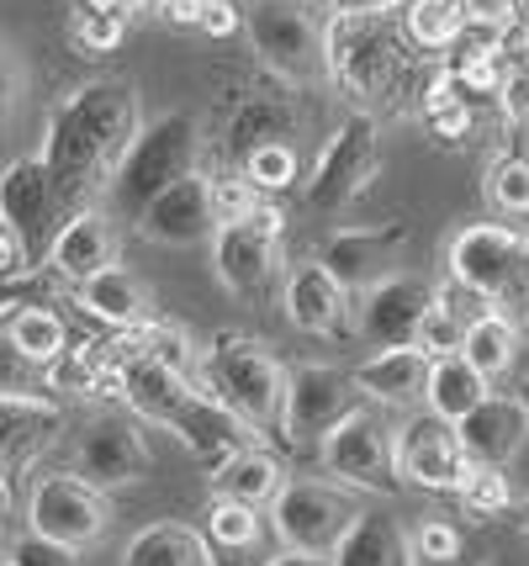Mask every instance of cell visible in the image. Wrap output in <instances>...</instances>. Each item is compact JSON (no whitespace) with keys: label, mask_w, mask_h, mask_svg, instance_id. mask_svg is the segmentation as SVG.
<instances>
[{"label":"cell","mask_w":529,"mask_h":566,"mask_svg":"<svg viewBox=\"0 0 529 566\" xmlns=\"http://www.w3.org/2000/svg\"><path fill=\"white\" fill-rule=\"evenodd\" d=\"M138 91L127 80H91L53 106L43 165L53 180L59 218L80 212L123 165L127 144L138 138Z\"/></svg>","instance_id":"cell-1"},{"label":"cell","mask_w":529,"mask_h":566,"mask_svg":"<svg viewBox=\"0 0 529 566\" xmlns=\"http://www.w3.org/2000/svg\"><path fill=\"white\" fill-rule=\"evenodd\" d=\"M197 154H202V127L191 112H165L159 123L138 127V138L127 144L123 165L106 180V197L112 212L123 222H138L165 186H176L180 175L197 170Z\"/></svg>","instance_id":"cell-2"},{"label":"cell","mask_w":529,"mask_h":566,"mask_svg":"<svg viewBox=\"0 0 529 566\" xmlns=\"http://www.w3.org/2000/svg\"><path fill=\"white\" fill-rule=\"evenodd\" d=\"M408 64V32L381 17H334L328 22V80H339L360 106H387L398 101Z\"/></svg>","instance_id":"cell-3"},{"label":"cell","mask_w":529,"mask_h":566,"mask_svg":"<svg viewBox=\"0 0 529 566\" xmlns=\"http://www.w3.org/2000/svg\"><path fill=\"white\" fill-rule=\"evenodd\" d=\"M250 49L286 85H324L328 80V27L307 11V0H254L244 11Z\"/></svg>","instance_id":"cell-4"},{"label":"cell","mask_w":529,"mask_h":566,"mask_svg":"<svg viewBox=\"0 0 529 566\" xmlns=\"http://www.w3.org/2000/svg\"><path fill=\"white\" fill-rule=\"evenodd\" d=\"M286 376L292 370L281 366L260 339L218 334L207 345V381H212V392L223 397L233 413H244L254 429H281L286 423Z\"/></svg>","instance_id":"cell-5"},{"label":"cell","mask_w":529,"mask_h":566,"mask_svg":"<svg viewBox=\"0 0 529 566\" xmlns=\"http://www.w3.org/2000/svg\"><path fill=\"white\" fill-rule=\"evenodd\" d=\"M381 170V138L377 123L366 112H355L339 123V133L324 144L318 165H313V180H307V207L324 212V218H339L350 212L355 201L366 197V186L377 180Z\"/></svg>","instance_id":"cell-6"},{"label":"cell","mask_w":529,"mask_h":566,"mask_svg":"<svg viewBox=\"0 0 529 566\" xmlns=\"http://www.w3.org/2000/svg\"><path fill=\"white\" fill-rule=\"evenodd\" d=\"M281 233H286V218L276 207H254L250 218L218 222L212 265H218V281L228 292L250 296V302L271 292V281L281 275Z\"/></svg>","instance_id":"cell-7"},{"label":"cell","mask_w":529,"mask_h":566,"mask_svg":"<svg viewBox=\"0 0 529 566\" xmlns=\"http://www.w3.org/2000/svg\"><path fill=\"white\" fill-rule=\"evenodd\" d=\"M355 497L334 482H286L271 503V530L286 551H313V556H328L339 535L355 524Z\"/></svg>","instance_id":"cell-8"},{"label":"cell","mask_w":529,"mask_h":566,"mask_svg":"<svg viewBox=\"0 0 529 566\" xmlns=\"http://www.w3.org/2000/svg\"><path fill=\"white\" fill-rule=\"evenodd\" d=\"M392 467L403 482L424 493H455L461 476L472 471V455L461 444V429L440 413H408L392 429Z\"/></svg>","instance_id":"cell-9"},{"label":"cell","mask_w":529,"mask_h":566,"mask_svg":"<svg viewBox=\"0 0 529 566\" xmlns=\"http://www.w3.org/2000/svg\"><path fill=\"white\" fill-rule=\"evenodd\" d=\"M27 524H32V535H43V541H59L70 545V551H85V545H96L106 535V524H112V509H106V493L102 488H91L85 476H43L32 497H27Z\"/></svg>","instance_id":"cell-10"},{"label":"cell","mask_w":529,"mask_h":566,"mask_svg":"<svg viewBox=\"0 0 529 566\" xmlns=\"http://www.w3.org/2000/svg\"><path fill=\"white\" fill-rule=\"evenodd\" d=\"M350 413H360L355 376L334 366H297L286 376V423H281V434L292 444H324Z\"/></svg>","instance_id":"cell-11"},{"label":"cell","mask_w":529,"mask_h":566,"mask_svg":"<svg viewBox=\"0 0 529 566\" xmlns=\"http://www.w3.org/2000/svg\"><path fill=\"white\" fill-rule=\"evenodd\" d=\"M0 218L6 228L22 239L27 260L43 265L53 249V233H59V201H53V180H49V165L43 154H27L17 165L0 170Z\"/></svg>","instance_id":"cell-12"},{"label":"cell","mask_w":529,"mask_h":566,"mask_svg":"<svg viewBox=\"0 0 529 566\" xmlns=\"http://www.w3.org/2000/svg\"><path fill=\"white\" fill-rule=\"evenodd\" d=\"M324 467L339 488H360V493H392L398 467H392V429L381 419H371L366 408L350 413L324 444Z\"/></svg>","instance_id":"cell-13"},{"label":"cell","mask_w":529,"mask_h":566,"mask_svg":"<svg viewBox=\"0 0 529 566\" xmlns=\"http://www.w3.org/2000/svg\"><path fill=\"white\" fill-rule=\"evenodd\" d=\"M170 434H180V444L197 455V467L212 476L218 467H228L239 450H250L260 444V429H254L244 413H233L218 392H191L180 402L176 423H170Z\"/></svg>","instance_id":"cell-14"},{"label":"cell","mask_w":529,"mask_h":566,"mask_svg":"<svg viewBox=\"0 0 529 566\" xmlns=\"http://www.w3.org/2000/svg\"><path fill=\"white\" fill-rule=\"evenodd\" d=\"M149 440L144 429L127 419H96L75 444V476H85L91 488L102 493H117V488H133L149 476Z\"/></svg>","instance_id":"cell-15"},{"label":"cell","mask_w":529,"mask_h":566,"mask_svg":"<svg viewBox=\"0 0 529 566\" xmlns=\"http://www.w3.org/2000/svg\"><path fill=\"white\" fill-rule=\"evenodd\" d=\"M429 307H434V292H429V281L419 275H381L371 281L366 292H360V307H355V328H360V339L377 349H392V345H413V334H419V318H424Z\"/></svg>","instance_id":"cell-16"},{"label":"cell","mask_w":529,"mask_h":566,"mask_svg":"<svg viewBox=\"0 0 529 566\" xmlns=\"http://www.w3.org/2000/svg\"><path fill=\"white\" fill-rule=\"evenodd\" d=\"M138 233H144V239H154V244H170V249L207 244V239L218 233V212H212V180L191 170V175H180L176 186H165V191L144 207Z\"/></svg>","instance_id":"cell-17"},{"label":"cell","mask_w":529,"mask_h":566,"mask_svg":"<svg viewBox=\"0 0 529 566\" xmlns=\"http://www.w3.org/2000/svg\"><path fill=\"white\" fill-rule=\"evenodd\" d=\"M519 249H525V233H514L504 222H472L461 228L451 244V275L477 296H493L508 286V275L519 265Z\"/></svg>","instance_id":"cell-18"},{"label":"cell","mask_w":529,"mask_h":566,"mask_svg":"<svg viewBox=\"0 0 529 566\" xmlns=\"http://www.w3.org/2000/svg\"><path fill=\"white\" fill-rule=\"evenodd\" d=\"M408 244V228H339L324 244L318 265H324L345 292H366L371 281L398 271V254Z\"/></svg>","instance_id":"cell-19"},{"label":"cell","mask_w":529,"mask_h":566,"mask_svg":"<svg viewBox=\"0 0 529 566\" xmlns=\"http://www.w3.org/2000/svg\"><path fill=\"white\" fill-rule=\"evenodd\" d=\"M455 429H461V444H466L472 467L504 471L508 461L525 455V444H529V413H525V402H519V392H487Z\"/></svg>","instance_id":"cell-20"},{"label":"cell","mask_w":529,"mask_h":566,"mask_svg":"<svg viewBox=\"0 0 529 566\" xmlns=\"http://www.w3.org/2000/svg\"><path fill=\"white\" fill-rule=\"evenodd\" d=\"M123 260V239H117V228L106 212H70V218L59 222V233H53V249H49V265L64 281H91V275L112 271Z\"/></svg>","instance_id":"cell-21"},{"label":"cell","mask_w":529,"mask_h":566,"mask_svg":"<svg viewBox=\"0 0 529 566\" xmlns=\"http://www.w3.org/2000/svg\"><path fill=\"white\" fill-rule=\"evenodd\" d=\"M281 302H286L292 328H303L313 339H334V334H345V323H350V292H345L318 260H313V265H297V271L286 275Z\"/></svg>","instance_id":"cell-22"},{"label":"cell","mask_w":529,"mask_h":566,"mask_svg":"<svg viewBox=\"0 0 529 566\" xmlns=\"http://www.w3.org/2000/svg\"><path fill=\"white\" fill-rule=\"evenodd\" d=\"M186 397H191L186 370L165 366V360H154V355H144V349L123 345V402L138 413V419L170 429Z\"/></svg>","instance_id":"cell-23"},{"label":"cell","mask_w":529,"mask_h":566,"mask_svg":"<svg viewBox=\"0 0 529 566\" xmlns=\"http://www.w3.org/2000/svg\"><path fill=\"white\" fill-rule=\"evenodd\" d=\"M59 402L53 397H6L0 392V471L32 467L59 434Z\"/></svg>","instance_id":"cell-24"},{"label":"cell","mask_w":529,"mask_h":566,"mask_svg":"<svg viewBox=\"0 0 529 566\" xmlns=\"http://www.w3.org/2000/svg\"><path fill=\"white\" fill-rule=\"evenodd\" d=\"M355 387L366 397H377L387 408H413L424 402V387H429V355L413 345H392V349H377L366 366L355 370Z\"/></svg>","instance_id":"cell-25"},{"label":"cell","mask_w":529,"mask_h":566,"mask_svg":"<svg viewBox=\"0 0 529 566\" xmlns=\"http://www.w3.org/2000/svg\"><path fill=\"white\" fill-rule=\"evenodd\" d=\"M75 296L91 318L112 323V328H123V334L127 328H144V323L154 318V292L133 271H123V265H112V271L80 281Z\"/></svg>","instance_id":"cell-26"},{"label":"cell","mask_w":529,"mask_h":566,"mask_svg":"<svg viewBox=\"0 0 529 566\" xmlns=\"http://www.w3.org/2000/svg\"><path fill=\"white\" fill-rule=\"evenodd\" d=\"M334 566H413L408 530L387 514H355V524L328 551Z\"/></svg>","instance_id":"cell-27"},{"label":"cell","mask_w":529,"mask_h":566,"mask_svg":"<svg viewBox=\"0 0 529 566\" xmlns=\"http://www.w3.org/2000/svg\"><path fill=\"white\" fill-rule=\"evenodd\" d=\"M123 566H218V551L202 530L186 524H149L123 551Z\"/></svg>","instance_id":"cell-28"},{"label":"cell","mask_w":529,"mask_h":566,"mask_svg":"<svg viewBox=\"0 0 529 566\" xmlns=\"http://www.w3.org/2000/svg\"><path fill=\"white\" fill-rule=\"evenodd\" d=\"M487 392H493V381H487V376H482V370L472 366L461 349H455V355H445V360H429V387H424L429 413L461 423Z\"/></svg>","instance_id":"cell-29"},{"label":"cell","mask_w":529,"mask_h":566,"mask_svg":"<svg viewBox=\"0 0 529 566\" xmlns=\"http://www.w3.org/2000/svg\"><path fill=\"white\" fill-rule=\"evenodd\" d=\"M212 488H218V497H233V503L265 509V503H276V493L286 488V471H281V461L271 455V450L250 444V450H239L228 467L212 471Z\"/></svg>","instance_id":"cell-30"},{"label":"cell","mask_w":529,"mask_h":566,"mask_svg":"<svg viewBox=\"0 0 529 566\" xmlns=\"http://www.w3.org/2000/svg\"><path fill=\"white\" fill-rule=\"evenodd\" d=\"M292 133H297L292 106H281L276 96H254V101H244V106L233 112V123H228V154L244 165V154H254V148L292 144Z\"/></svg>","instance_id":"cell-31"},{"label":"cell","mask_w":529,"mask_h":566,"mask_svg":"<svg viewBox=\"0 0 529 566\" xmlns=\"http://www.w3.org/2000/svg\"><path fill=\"white\" fill-rule=\"evenodd\" d=\"M461 355H466V360H472L487 381H498V376H508L514 355H519V328H514L498 307H493V313H477V318L466 323Z\"/></svg>","instance_id":"cell-32"},{"label":"cell","mask_w":529,"mask_h":566,"mask_svg":"<svg viewBox=\"0 0 529 566\" xmlns=\"http://www.w3.org/2000/svg\"><path fill=\"white\" fill-rule=\"evenodd\" d=\"M466 11L455 6V0H408V17H403V32L413 49H455L461 43V32H466Z\"/></svg>","instance_id":"cell-33"},{"label":"cell","mask_w":529,"mask_h":566,"mask_svg":"<svg viewBox=\"0 0 529 566\" xmlns=\"http://www.w3.org/2000/svg\"><path fill=\"white\" fill-rule=\"evenodd\" d=\"M11 339H17V349H22L32 366L49 370L70 349V328L49 307H11Z\"/></svg>","instance_id":"cell-34"},{"label":"cell","mask_w":529,"mask_h":566,"mask_svg":"<svg viewBox=\"0 0 529 566\" xmlns=\"http://www.w3.org/2000/svg\"><path fill=\"white\" fill-rule=\"evenodd\" d=\"M466 323H472V318H466L455 302L434 296V307H429L424 318H419L413 349H424L429 360H445V355H455V349H461V339H466Z\"/></svg>","instance_id":"cell-35"},{"label":"cell","mask_w":529,"mask_h":566,"mask_svg":"<svg viewBox=\"0 0 529 566\" xmlns=\"http://www.w3.org/2000/svg\"><path fill=\"white\" fill-rule=\"evenodd\" d=\"M49 387V370L32 366L17 339H11V307H0V392L6 397H43Z\"/></svg>","instance_id":"cell-36"},{"label":"cell","mask_w":529,"mask_h":566,"mask_svg":"<svg viewBox=\"0 0 529 566\" xmlns=\"http://www.w3.org/2000/svg\"><path fill=\"white\" fill-rule=\"evenodd\" d=\"M207 541L212 551H250L260 541V514H254L250 503H233V497H218L212 503V514H207Z\"/></svg>","instance_id":"cell-37"},{"label":"cell","mask_w":529,"mask_h":566,"mask_svg":"<svg viewBox=\"0 0 529 566\" xmlns=\"http://www.w3.org/2000/svg\"><path fill=\"white\" fill-rule=\"evenodd\" d=\"M487 201L508 212V218H529V159L525 154H504L487 170Z\"/></svg>","instance_id":"cell-38"},{"label":"cell","mask_w":529,"mask_h":566,"mask_svg":"<svg viewBox=\"0 0 529 566\" xmlns=\"http://www.w3.org/2000/svg\"><path fill=\"white\" fill-rule=\"evenodd\" d=\"M455 497H461V509H466V514H477V518H498V514H508V503H514L508 476L498 467H472L466 476H461Z\"/></svg>","instance_id":"cell-39"},{"label":"cell","mask_w":529,"mask_h":566,"mask_svg":"<svg viewBox=\"0 0 529 566\" xmlns=\"http://www.w3.org/2000/svg\"><path fill=\"white\" fill-rule=\"evenodd\" d=\"M244 180L254 191H292L297 186V148L292 144H265L244 154Z\"/></svg>","instance_id":"cell-40"},{"label":"cell","mask_w":529,"mask_h":566,"mask_svg":"<svg viewBox=\"0 0 529 566\" xmlns=\"http://www.w3.org/2000/svg\"><path fill=\"white\" fill-rule=\"evenodd\" d=\"M498 106H504L508 123H529V43H519V49H504Z\"/></svg>","instance_id":"cell-41"},{"label":"cell","mask_w":529,"mask_h":566,"mask_svg":"<svg viewBox=\"0 0 529 566\" xmlns=\"http://www.w3.org/2000/svg\"><path fill=\"white\" fill-rule=\"evenodd\" d=\"M123 32H127L123 17H112V11H85V6L75 11V27H70V38H75L80 53H112L123 43Z\"/></svg>","instance_id":"cell-42"},{"label":"cell","mask_w":529,"mask_h":566,"mask_svg":"<svg viewBox=\"0 0 529 566\" xmlns=\"http://www.w3.org/2000/svg\"><path fill=\"white\" fill-rule=\"evenodd\" d=\"M408 545H413V562H445L455 551H466V545H461V530H455L451 518H434V514L408 535Z\"/></svg>","instance_id":"cell-43"},{"label":"cell","mask_w":529,"mask_h":566,"mask_svg":"<svg viewBox=\"0 0 529 566\" xmlns=\"http://www.w3.org/2000/svg\"><path fill=\"white\" fill-rule=\"evenodd\" d=\"M493 307H498L519 334H529V239H525V249H519V265L508 275V286L493 296Z\"/></svg>","instance_id":"cell-44"},{"label":"cell","mask_w":529,"mask_h":566,"mask_svg":"<svg viewBox=\"0 0 529 566\" xmlns=\"http://www.w3.org/2000/svg\"><path fill=\"white\" fill-rule=\"evenodd\" d=\"M75 556L80 551H70V545H59V541L22 535V541H11V551H6V566H80Z\"/></svg>","instance_id":"cell-45"},{"label":"cell","mask_w":529,"mask_h":566,"mask_svg":"<svg viewBox=\"0 0 529 566\" xmlns=\"http://www.w3.org/2000/svg\"><path fill=\"white\" fill-rule=\"evenodd\" d=\"M254 207V186L250 180H239V175H223V180H212V212H218V222H239L250 218Z\"/></svg>","instance_id":"cell-46"},{"label":"cell","mask_w":529,"mask_h":566,"mask_svg":"<svg viewBox=\"0 0 529 566\" xmlns=\"http://www.w3.org/2000/svg\"><path fill=\"white\" fill-rule=\"evenodd\" d=\"M22 91H27V74H22V59H17V49L0 38V133L11 127V117H17V106H22Z\"/></svg>","instance_id":"cell-47"},{"label":"cell","mask_w":529,"mask_h":566,"mask_svg":"<svg viewBox=\"0 0 529 566\" xmlns=\"http://www.w3.org/2000/svg\"><path fill=\"white\" fill-rule=\"evenodd\" d=\"M455 6L466 11L472 27H493V32L514 27V17H519V0H455Z\"/></svg>","instance_id":"cell-48"},{"label":"cell","mask_w":529,"mask_h":566,"mask_svg":"<svg viewBox=\"0 0 529 566\" xmlns=\"http://www.w3.org/2000/svg\"><path fill=\"white\" fill-rule=\"evenodd\" d=\"M32 271V260H27V249H22V239L6 228V218H0V281L6 275H27Z\"/></svg>","instance_id":"cell-49"},{"label":"cell","mask_w":529,"mask_h":566,"mask_svg":"<svg viewBox=\"0 0 529 566\" xmlns=\"http://www.w3.org/2000/svg\"><path fill=\"white\" fill-rule=\"evenodd\" d=\"M197 27H202V32H212V38H228V32L239 27V11H233L228 0H212V6H202Z\"/></svg>","instance_id":"cell-50"},{"label":"cell","mask_w":529,"mask_h":566,"mask_svg":"<svg viewBox=\"0 0 529 566\" xmlns=\"http://www.w3.org/2000/svg\"><path fill=\"white\" fill-rule=\"evenodd\" d=\"M398 0H328V11L334 17H381V11H392Z\"/></svg>","instance_id":"cell-51"},{"label":"cell","mask_w":529,"mask_h":566,"mask_svg":"<svg viewBox=\"0 0 529 566\" xmlns=\"http://www.w3.org/2000/svg\"><path fill=\"white\" fill-rule=\"evenodd\" d=\"M80 6H85V11H112V17H138V11H144V6H149V0H80Z\"/></svg>","instance_id":"cell-52"},{"label":"cell","mask_w":529,"mask_h":566,"mask_svg":"<svg viewBox=\"0 0 529 566\" xmlns=\"http://www.w3.org/2000/svg\"><path fill=\"white\" fill-rule=\"evenodd\" d=\"M265 566H334V556H313V551H276Z\"/></svg>","instance_id":"cell-53"},{"label":"cell","mask_w":529,"mask_h":566,"mask_svg":"<svg viewBox=\"0 0 529 566\" xmlns=\"http://www.w3.org/2000/svg\"><path fill=\"white\" fill-rule=\"evenodd\" d=\"M413 566H482L477 556H466V551H455V556H445V562H413Z\"/></svg>","instance_id":"cell-54"},{"label":"cell","mask_w":529,"mask_h":566,"mask_svg":"<svg viewBox=\"0 0 529 566\" xmlns=\"http://www.w3.org/2000/svg\"><path fill=\"white\" fill-rule=\"evenodd\" d=\"M6 514H11V488H6V471H0V524H6Z\"/></svg>","instance_id":"cell-55"},{"label":"cell","mask_w":529,"mask_h":566,"mask_svg":"<svg viewBox=\"0 0 529 566\" xmlns=\"http://www.w3.org/2000/svg\"><path fill=\"white\" fill-rule=\"evenodd\" d=\"M514 22L525 27V38H529V0H519V17H514Z\"/></svg>","instance_id":"cell-56"},{"label":"cell","mask_w":529,"mask_h":566,"mask_svg":"<svg viewBox=\"0 0 529 566\" xmlns=\"http://www.w3.org/2000/svg\"><path fill=\"white\" fill-rule=\"evenodd\" d=\"M519 530H525V541H529V497H525V509H519Z\"/></svg>","instance_id":"cell-57"},{"label":"cell","mask_w":529,"mask_h":566,"mask_svg":"<svg viewBox=\"0 0 529 566\" xmlns=\"http://www.w3.org/2000/svg\"><path fill=\"white\" fill-rule=\"evenodd\" d=\"M519 402H525V413H529V381H525V387H519Z\"/></svg>","instance_id":"cell-58"},{"label":"cell","mask_w":529,"mask_h":566,"mask_svg":"<svg viewBox=\"0 0 529 566\" xmlns=\"http://www.w3.org/2000/svg\"><path fill=\"white\" fill-rule=\"evenodd\" d=\"M6 551H11V545H6V535H0V562H6Z\"/></svg>","instance_id":"cell-59"},{"label":"cell","mask_w":529,"mask_h":566,"mask_svg":"<svg viewBox=\"0 0 529 566\" xmlns=\"http://www.w3.org/2000/svg\"><path fill=\"white\" fill-rule=\"evenodd\" d=\"M197 6H212V0H197Z\"/></svg>","instance_id":"cell-60"},{"label":"cell","mask_w":529,"mask_h":566,"mask_svg":"<svg viewBox=\"0 0 529 566\" xmlns=\"http://www.w3.org/2000/svg\"><path fill=\"white\" fill-rule=\"evenodd\" d=\"M0 566H6V562H0Z\"/></svg>","instance_id":"cell-61"},{"label":"cell","mask_w":529,"mask_h":566,"mask_svg":"<svg viewBox=\"0 0 529 566\" xmlns=\"http://www.w3.org/2000/svg\"><path fill=\"white\" fill-rule=\"evenodd\" d=\"M493 566H498V562H493Z\"/></svg>","instance_id":"cell-62"}]
</instances>
